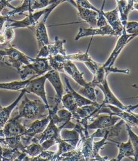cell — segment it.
Instances as JSON below:
<instances>
[{
	"mask_svg": "<svg viewBox=\"0 0 138 161\" xmlns=\"http://www.w3.org/2000/svg\"><path fill=\"white\" fill-rule=\"evenodd\" d=\"M6 56V52L5 49H0V65L2 64L5 56Z\"/></svg>",
	"mask_w": 138,
	"mask_h": 161,
	"instance_id": "ee69618b",
	"label": "cell"
},
{
	"mask_svg": "<svg viewBox=\"0 0 138 161\" xmlns=\"http://www.w3.org/2000/svg\"><path fill=\"white\" fill-rule=\"evenodd\" d=\"M125 31L129 34L138 36V22L128 21L125 25Z\"/></svg>",
	"mask_w": 138,
	"mask_h": 161,
	"instance_id": "8d00e7d4",
	"label": "cell"
},
{
	"mask_svg": "<svg viewBox=\"0 0 138 161\" xmlns=\"http://www.w3.org/2000/svg\"><path fill=\"white\" fill-rule=\"evenodd\" d=\"M48 60L51 69L58 72H64V66L67 61L66 56L58 54L49 57Z\"/></svg>",
	"mask_w": 138,
	"mask_h": 161,
	"instance_id": "4316f807",
	"label": "cell"
},
{
	"mask_svg": "<svg viewBox=\"0 0 138 161\" xmlns=\"http://www.w3.org/2000/svg\"><path fill=\"white\" fill-rule=\"evenodd\" d=\"M22 153L18 149H11L2 147V161H13Z\"/></svg>",
	"mask_w": 138,
	"mask_h": 161,
	"instance_id": "836d02e7",
	"label": "cell"
},
{
	"mask_svg": "<svg viewBox=\"0 0 138 161\" xmlns=\"http://www.w3.org/2000/svg\"><path fill=\"white\" fill-rule=\"evenodd\" d=\"M2 108V105H1V102H0V109H1Z\"/></svg>",
	"mask_w": 138,
	"mask_h": 161,
	"instance_id": "816d5d0a",
	"label": "cell"
},
{
	"mask_svg": "<svg viewBox=\"0 0 138 161\" xmlns=\"http://www.w3.org/2000/svg\"><path fill=\"white\" fill-rule=\"evenodd\" d=\"M50 122V117H46L44 119H37L28 126H26V130L23 135L21 136L22 145L25 147L31 143L32 139L38 134L42 133L48 126Z\"/></svg>",
	"mask_w": 138,
	"mask_h": 161,
	"instance_id": "8992f818",
	"label": "cell"
},
{
	"mask_svg": "<svg viewBox=\"0 0 138 161\" xmlns=\"http://www.w3.org/2000/svg\"><path fill=\"white\" fill-rule=\"evenodd\" d=\"M64 72L71 77L80 86L85 87L89 85V82H87L84 78V73L81 72L73 61L67 60L64 66Z\"/></svg>",
	"mask_w": 138,
	"mask_h": 161,
	"instance_id": "2e32d148",
	"label": "cell"
},
{
	"mask_svg": "<svg viewBox=\"0 0 138 161\" xmlns=\"http://www.w3.org/2000/svg\"><path fill=\"white\" fill-rule=\"evenodd\" d=\"M2 152V147L1 145V144H0V152Z\"/></svg>",
	"mask_w": 138,
	"mask_h": 161,
	"instance_id": "c3c4849f",
	"label": "cell"
},
{
	"mask_svg": "<svg viewBox=\"0 0 138 161\" xmlns=\"http://www.w3.org/2000/svg\"><path fill=\"white\" fill-rule=\"evenodd\" d=\"M66 2H68L70 4H71L74 7L77 9L79 18L82 20H84L85 22H86L87 24H89L90 27H97V19H98L100 13H97L90 9H87L81 7V6L77 5L76 3L74 2V0H66Z\"/></svg>",
	"mask_w": 138,
	"mask_h": 161,
	"instance_id": "5bb4252c",
	"label": "cell"
},
{
	"mask_svg": "<svg viewBox=\"0 0 138 161\" xmlns=\"http://www.w3.org/2000/svg\"><path fill=\"white\" fill-rule=\"evenodd\" d=\"M60 137L66 141L74 148L77 149L80 142V136L79 132L75 129L70 130L69 129H62L60 130Z\"/></svg>",
	"mask_w": 138,
	"mask_h": 161,
	"instance_id": "44dd1931",
	"label": "cell"
},
{
	"mask_svg": "<svg viewBox=\"0 0 138 161\" xmlns=\"http://www.w3.org/2000/svg\"><path fill=\"white\" fill-rule=\"evenodd\" d=\"M26 93V92L24 89L21 90V92H20L19 97L11 103V105L6 107H2V108L0 109V130L4 128V125L7 123L8 119H10V117H11V115L13 110L18 105V103L22 99L23 96Z\"/></svg>",
	"mask_w": 138,
	"mask_h": 161,
	"instance_id": "ac0fdd59",
	"label": "cell"
},
{
	"mask_svg": "<svg viewBox=\"0 0 138 161\" xmlns=\"http://www.w3.org/2000/svg\"><path fill=\"white\" fill-rule=\"evenodd\" d=\"M125 126L128 132V135H129V140H130L131 144L133 145L135 154L133 158H130L133 161H138V136L133 131L132 129H131V127L129 125H128L127 124H125Z\"/></svg>",
	"mask_w": 138,
	"mask_h": 161,
	"instance_id": "1f68e13d",
	"label": "cell"
},
{
	"mask_svg": "<svg viewBox=\"0 0 138 161\" xmlns=\"http://www.w3.org/2000/svg\"><path fill=\"white\" fill-rule=\"evenodd\" d=\"M51 4H53L50 0H36L32 6V13L35 12L36 10L46 8Z\"/></svg>",
	"mask_w": 138,
	"mask_h": 161,
	"instance_id": "74e56055",
	"label": "cell"
},
{
	"mask_svg": "<svg viewBox=\"0 0 138 161\" xmlns=\"http://www.w3.org/2000/svg\"><path fill=\"white\" fill-rule=\"evenodd\" d=\"M102 13L104 18H106L108 24L115 31L117 36L120 37L125 31V27H124L122 21H121L118 8L116 7L114 10L107 12L104 11L103 10Z\"/></svg>",
	"mask_w": 138,
	"mask_h": 161,
	"instance_id": "4fadbf2b",
	"label": "cell"
},
{
	"mask_svg": "<svg viewBox=\"0 0 138 161\" xmlns=\"http://www.w3.org/2000/svg\"><path fill=\"white\" fill-rule=\"evenodd\" d=\"M121 119L116 115L109 114H99L96 115L93 120L87 125L88 130L104 129L113 126L119 122Z\"/></svg>",
	"mask_w": 138,
	"mask_h": 161,
	"instance_id": "30bf717a",
	"label": "cell"
},
{
	"mask_svg": "<svg viewBox=\"0 0 138 161\" xmlns=\"http://www.w3.org/2000/svg\"><path fill=\"white\" fill-rule=\"evenodd\" d=\"M107 108L110 109L109 115H116L119 117L120 119L124 121L125 124H127L130 127H136L138 128V119L135 117L131 111H125L120 109L117 107L113 106L111 105H106Z\"/></svg>",
	"mask_w": 138,
	"mask_h": 161,
	"instance_id": "e0dca14e",
	"label": "cell"
},
{
	"mask_svg": "<svg viewBox=\"0 0 138 161\" xmlns=\"http://www.w3.org/2000/svg\"><path fill=\"white\" fill-rule=\"evenodd\" d=\"M114 143L117 144V147L118 148V154H117L115 158L109 160V161H122L124 158H130L134 157V150L133 148V145L131 144L130 140L129 139L126 142H116L115 141L110 140Z\"/></svg>",
	"mask_w": 138,
	"mask_h": 161,
	"instance_id": "ffe728a7",
	"label": "cell"
},
{
	"mask_svg": "<svg viewBox=\"0 0 138 161\" xmlns=\"http://www.w3.org/2000/svg\"><path fill=\"white\" fill-rule=\"evenodd\" d=\"M58 156L56 158H47L38 156L34 158H31V161H58Z\"/></svg>",
	"mask_w": 138,
	"mask_h": 161,
	"instance_id": "b9f144b4",
	"label": "cell"
},
{
	"mask_svg": "<svg viewBox=\"0 0 138 161\" xmlns=\"http://www.w3.org/2000/svg\"><path fill=\"white\" fill-rule=\"evenodd\" d=\"M60 4H62V3L57 2L55 3V4H53L49 6L48 7H46V8L42 9L40 10V11L36 12L29 13L24 19L20 20V21H15V20L10 19L8 21L10 22L8 23V24H6L5 26H8V27L12 28L13 29L31 27L34 28L42 17H43L42 20L46 22L51 12Z\"/></svg>",
	"mask_w": 138,
	"mask_h": 161,
	"instance_id": "7a4b0ae2",
	"label": "cell"
},
{
	"mask_svg": "<svg viewBox=\"0 0 138 161\" xmlns=\"http://www.w3.org/2000/svg\"><path fill=\"white\" fill-rule=\"evenodd\" d=\"M133 9H135L138 11V3H134Z\"/></svg>",
	"mask_w": 138,
	"mask_h": 161,
	"instance_id": "7dc6e473",
	"label": "cell"
},
{
	"mask_svg": "<svg viewBox=\"0 0 138 161\" xmlns=\"http://www.w3.org/2000/svg\"><path fill=\"white\" fill-rule=\"evenodd\" d=\"M84 65L87 67V68L89 69V71L91 72L93 75H94L96 72L97 69L99 68L100 64L95 62L94 60H90L89 61H87L84 63Z\"/></svg>",
	"mask_w": 138,
	"mask_h": 161,
	"instance_id": "ab89813d",
	"label": "cell"
},
{
	"mask_svg": "<svg viewBox=\"0 0 138 161\" xmlns=\"http://www.w3.org/2000/svg\"><path fill=\"white\" fill-rule=\"evenodd\" d=\"M33 77H37L35 76H32L31 78L26 80H14V81L7 82V83H0V89L13 90V91H21V90L25 89L26 86L30 82Z\"/></svg>",
	"mask_w": 138,
	"mask_h": 161,
	"instance_id": "d4e9b609",
	"label": "cell"
},
{
	"mask_svg": "<svg viewBox=\"0 0 138 161\" xmlns=\"http://www.w3.org/2000/svg\"><path fill=\"white\" fill-rule=\"evenodd\" d=\"M64 80H65L66 87H67V90L72 94L73 97L75 100L77 106L82 107L84 106H86V105H99L100 104V103H98L97 102H92V101L85 98L84 97H83L82 95H81L80 94L76 92L75 90L72 88L71 86H70L68 77L65 76Z\"/></svg>",
	"mask_w": 138,
	"mask_h": 161,
	"instance_id": "603a6c76",
	"label": "cell"
},
{
	"mask_svg": "<svg viewBox=\"0 0 138 161\" xmlns=\"http://www.w3.org/2000/svg\"><path fill=\"white\" fill-rule=\"evenodd\" d=\"M74 2H75L77 5L82 8L93 10V11H95L97 13L100 12V10L97 8L95 6H94L89 0H74Z\"/></svg>",
	"mask_w": 138,
	"mask_h": 161,
	"instance_id": "f35d334b",
	"label": "cell"
},
{
	"mask_svg": "<svg viewBox=\"0 0 138 161\" xmlns=\"http://www.w3.org/2000/svg\"><path fill=\"white\" fill-rule=\"evenodd\" d=\"M6 7H9L12 9H14L15 7L13 6L10 3L8 2V0H2V1L0 2V14H1L2 12L3 11Z\"/></svg>",
	"mask_w": 138,
	"mask_h": 161,
	"instance_id": "60d3db41",
	"label": "cell"
},
{
	"mask_svg": "<svg viewBox=\"0 0 138 161\" xmlns=\"http://www.w3.org/2000/svg\"><path fill=\"white\" fill-rule=\"evenodd\" d=\"M50 2H51L52 4H55V3H57V2L63 3L64 2H66V0H50Z\"/></svg>",
	"mask_w": 138,
	"mask_h": 161,
	"instance_id": "bcb514c9",
	"label": "cell"
},
{
	"mask_svg": "<svg viewBox=\"0 0 138 161\" xmlns=\"http://www.w3.org/2000/svg\"><path fill=\"white\" fill-rule=\"evenodd\" d=\"M13 1H15V0H8V2L10 3V2H13Z\"/></svg>",
	"mask_w": 138,
	"mask_h": 161,
	"instance_id": "681fc988",
	"label": "cell"
},
{
	"mask_svg": "<svg viewBox=\"0 0 138 161\" xmlns=\"http://www.w3.org/2000/svg\"><path fill=\"white\" fill-rule=\"evenodd\" d=\"M15 38V29L5 26L4 31H0V47L6 49L11 46L10 43Z\"/></svg>",
	"mask_w": 138,
	"mask_h": 161,
	"instance_id": "83f0119b",
	"label": "cell"
},
{
	"mask_svg": "<svg viewBox=\"0 0 138 161\" xmlns=\"http://www.w3.org/2000/svg\"><path fill=\"white\" fill-rule=\"evenodd\" d=\"M137 36L135 35H131L127 33L125 31L123 32V33L121 35L117 41L116 42V45L115 46L113 51L110 53L109 58L107 59L106 61L104 63V67H113L115 64V62L119 56L120 53L122 52L123 49L125 47V46L130 42L131 40H133Z\"/></svg>",
	"mask_w": 138,
	"mask_h": 161,
	"instance_id": "9c48e42d",
	"label": "cell"
},
{
	"mask_svg": "<svg viewBox=\"0 0 138 161\" xmlns=\"http://www.w3.org/2000/svg\"><path fill=\"white\" fill-rule=\"evenodd\" d=\"M97 88L102 90L104 96V101L101 104H100V107H103L106 105H111L117 107V108H119L121 110L126 111L127 106L124 105V103L121 102L119 99H117V97L114 95V93L109 86L107 79L104 80L102 83L97 85Z\"/></svg>",
	"mask_w": 138,
	"mask_h": 161,
	"instance_id": "ba28073f",
	"label": "cell"
},
{
	"mask_svg": "<svg viewBox=\"0 0 138 161\" xmlns=\"http://www.w3.org/2000/svg\"><path fill=\"white\" fill-rule=\"evenodd\" d=\"M57 145H58V152H56L57 156H60L62 155V153L71 152V151L75 149L71 145H70L69 143L66 142L64 140H63L62 139L59 141Z\"/></svg>",
	"mask_w": 138,
	"mask_h": 161,
	"instance_id": "d590c367",
	"label": "cell"
},
{
	"mask_svg": "<svg viewBox=\"0 0 138 161\" xmlns=\"http://www.w3.org/2000/svg\"><path fill=\"white\" fill-rule=\"evenodd\" d=\"M58 161H86L81 150L77 147L71 152H69L58 156Z\"/></svg>",
	"mask_w": 138,
	"mask_h": 161,
	"instance_id": "f1b7e54d",
	"label": "cell"
},
{
	"mask_svg": "<svg viewBox=\"0 0 138 161\" xmlns=\"http://www.w3.org/2000/svg\"><path fill=\"white\" fill-rule=\"evenodd\" d=\"M10 19L9 17L6 16V15H0V31H2L3 29V26H4L5 22H8Z\"/></svg>",
	"mask_w": 138,
	"mask_h": 161,
	"instance_id": "7bdbcfd3",
	"label": "cell"
},
{
	"mask_svg": "<svg viewBox=\"0 0 138 161\" xmlns=\"http://www.w3.org/2000/svg\"><path fill=\"white\" fill-rule=\"evenodd\" d=\"M26 156V153H22L21 155L19 156L18 158H16L15 160H13V161H22L23 159L24 158V157Z\"/></svg>",
	"mask_w": 138,
	"mask_h": 161,
	"instance_id": "f6af8a7d",
	"label": "cell"
},
{
	"mask_svg": "<svg viewBox=\"0 0 138 161\" xmlns=\"http://www.w3.org/2000/svg\"><path fill=\"white\" fill-rule=\"evenodd\" d=\"M43 151L42 145L38 143H31L25 147L24 153L30 158H34L38 156Z\"/></svg>",
	"mask_w": 138,
	"mask_h": 161,
	"instance_id": "e575fe53",
	"label": "cell"
},
{
	"mask_svg": "<svg viewBox=\"0 0 138 161\" xmlns=\"http://www.w3.org/2000/svg\"><path fill=\"white\" fill-rule=\"evenodd\" d=\"M47 80L50 83V84L53 87L55 91V96L54 97L56 106H58L61 103V100L64 95V86L62 81L60 78L59 73L53 69H50V71L45 74Z\"/></svg>",
	"mask_w": 138,
	"mask_h": 161,
	"instance_id": "8fae6325",
	"label": "cell"
},
{
	"mask_svg": "<svg viewBox=\"0 0 138 161\" xmlns=\"http://www.w3.org/2000/svg\"><path fill=\"white\" fill-rule=\"evenodd\" d=\"M124 126H125V122L123 119H121L118 122L113 126L104 129H97L95 132L91 134V136L93 138H95V137L102 138L104 137H106L108 140H110L120 135Z\"/></svg>",
	"mask_w": 138,
	"mask_h": 161,
	"instance_id": "9a60e30c",
	"label": "cell"
},
{
	"mask_svg": "<svg viewBox=\"0 0 138 161\" xmlns=\"http://www.w3.org/2000/svg\"><path fill=\"white\" fill-rule=\"evenodd\" d=\"M90 47V45H89V47L87 49L86 52H78L75 53H71V54L66 55V58L68 60L70 61H76V62H82L84 63L85 62L89 61V60H92L93 58L90 57L89 53V49Z\"/></svg>",
	"mask_w": 138,
	"mask_h": 161,
	"instance_id": "d6a6232c",
	"label": "cell"
},
{
	"mask_svg": "<svg viewBox=\"0 0 138 161\" xmlns=\"http://www.w3.org/2000/svg\"><path fill=\"white\" fill-rule=\"evenodd\" d=\"M117 36L116 33L113 31L112 28L109 25H107L103 27H95V28H84L80 27L79 29L78 33L75 38V40L77 41L80 38L88 36Z\"/></svg>",
	"mask_w": 138,
	"mask_h": 161,
	"instance_id": "7c38bea8",
	"label": "cell"
},
{
	"mask_svg": "<svg viewBox=\"0 0 138 161\" xmlns=\"http://www.w3.org/2000/svg\"><path fill=\"white\" fill-rule=\"evenodd\" d=\"M75 124L72 121L64 123L62 125L58 126L53 122V119L50 117V122L44 130L38 136H35L31 140V143L42 144L43 142L48 140H54L58 144L59 141L62 140L60 137V130L62 129H73Z\"/></svg>",
	"mask_w": 138,
	"mask_h": 161,
	"instance_id": "3957f363",
	"label": "cell"
},
{
	"mask_svg": "<svg viewBox=\"0 0 138 161\" xmlns=\"http://www.w3.org/2000/svg\"><path fill=\"white\" fill-rule=\"evenodd\" d=\"M0 144L2 147L11 149H18L19 152L24 153L25 147L22 145L21 136L0 138Z\"/></svg>",
	"mask_w": 138,
	"mask_h": 161,
	"instance_id": "cb8c5ba5",
	"label": "cell"
},
{
	"mask_svg": "<svg viewBox=\"0 0 138 161\" xmlns=\"http://www.w3.org/2000/svg\"><path fill=\"white\" fill-rule=\"evenodd\" d=\"M18 103V114L15 115L18 118L35 121L44 119L49 117V108L42 100H30L25 94Z\"/></svg>",
	"mask_w": 138,
	"mask_h": 161,
	"instance_id": "6da1fadb",
	"label": "cell"
},
{
	"mask_svg": "<svg viewBox=\"0 0 138 161\" xmlns=\"http://www.w3.org/2000/svg\"><path fill=\"white\" fill-rule=\"evenodd\" d=\"M61 103L63 104L64 108L68 110L69 111L72 113V115L75 113L77 108H78L72 94L68 91V90H67V93L63 95L61 100Z\"/></svg>",
	"mask_w": 138,
	"mask_h": 161,
	"instance_id": "f546056e",
	"label": "cell"
},
{
	"mask_svg": "<svg viewBox=\"0 0 138 161\" xmlns=\"http://www.w3.org/2000/svg\"><path fill=\"white\" fill-rule=\"evenodd\" d=\"M4 49L6 52V56L3 60L2 65L13 67L18 72L23 66L30 64L33 60V58L26 55L12 45Z\"/></svg>",
	"mask_w": 138,
	"mask_h": 161,
	"instance_id": "5b68a950",
	"label": "cell"
},
{
	"mask_svg": "<svg viewBox=\"0 0 138 161\" xmlns=\"http://www.w3.org/2000/svg\"><path fill=\"white\" fill-rule=\"evenodd\" d=\"M35 1L36 0H23V2L21 6H19V7H15L14 9H13L12 11L7 12L4 15L8 16L10 18V17L14 16L17 14L21 15L26 12L31 13L32 6Z\"/></svg>",
	"mask_w": 138,
	"mask_h": 161,
	"instance_id": "484cf974",
	"label": "cell"
},
{
	"mask_svg": "<svg viewBox=\"0 0 138 161\" xmlns=\"http://www.w3.org/2000/svg\"><path fill=\"white\" fill-rule=\"evenodd\" d=\"M46 76L45 75L39 76L38 77H33L30 80L25 88V91L26 93H33L38 96L42 102L50 108L48 100H47V95L45 89V84L46 81Z\"/></svg>",
	"mask_w": 138,
	"mask_h": 161,
	"instance_id": "52a82bcc",
	"label": "cell"
},
{
	"mask_svg": "<svg viewBox=\"0 0 138 161\" xmlns=\"http://www.w3.org/2000/svg\"><path fill=\"white\" fill-rule=\"evenodd\" d=\"M34 29L36 39L38 40L39 49L42 48V47L49 45L50 42L46 26V22H43L42 19L39 20Z\"/></svg>",
	"mask_w": 138,
	"mask_h": 161,
	"instance_id": "d6986e66",
	"label": "cell"
},
{
	"mask_svg": "<svg viewBox=\"0 0 138 161\" xmlns=\"http://www.w3.org/2000/svg\"><path fill=\"white\" fill-rule=\"evenodd\" d=\"M77 92L83 97H84L85 98L92 101V102H97V91L95 89V87L93 86L90 84V82H89L88 86L85 87H82V88H80Z\"/></svg>",
	"mask_w": 138,
	"mask_h": 161,
	"instance_id": "4dcf8cb0",
	"label": "cell"
},
{
	"mask_svg": "<svg viewBox=\"0 0 138 161\" xmlns=\"http://www.w3.org/2000/svg\"><path fill=\"white\" fill-rule=\"evenodd\" d=\"M51 69L48 58H33L30 64L23 66L18 72L21 80H26L29 75L39 76L45 75Z\"/></svg>",
	"mask_w": 138,
	"mask_h": 161,
	"instance_id": "277c9868",
	"label": "cell"
},
{
	"mask_svg": "<svg viewBox=\"0 0 138 161\" xmlns=\"http://www.w3.org/2000/svg\"><path fill=\"white\" fill-rule=\"evenodd\" d=\"M134 3H138V0H134Z\"/></svg>",
	"mask_w": 138,
	"mask_h": 161,
	"instance_id": "f907efd6",
	"label": "cell"
},
{
	"mask_svg": "<svg viewBox=\"0 0 138 161\" xmlns=\"http://www.w3.org/2000/svg\"><path fill=\"white\" fill-rule=\"evenodd\" d=\"M66 42V40H61L58 36H55L54 42H50L49 45H46L47 52H48L49 53V58L50 56H56L58 54L66 56V52L64 47V45Z\"/></svg>",
	"mask_w": 138,
	"mask_h": 161,
	"instance_id": "7402d4cb",
	"label": "cell"
}]
</instances>
